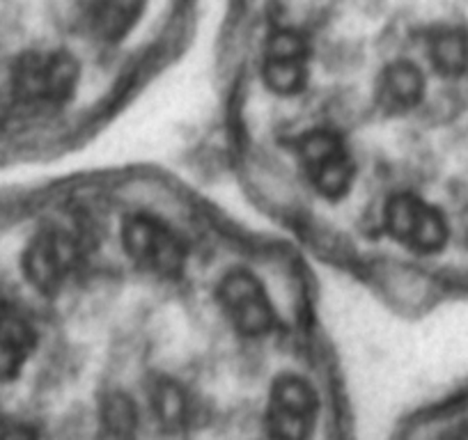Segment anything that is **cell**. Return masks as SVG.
Wrapping results in <instances>:
<instances>
[{"label": "cell", "mask_w": 468, "mask_h": 440, "mask_svg": "<svg viewBox=\"0 0 468 440\" xmlns=\"http://www.w3.org/2000/svg\"><path fill=\"white\" fill-rule=\"evenodd\" d=\"M79 65L69 53H28L12 76V89L28 106H60L74 94Z\"/></svg>", "instance_id": "1"}, {"label": "cell", "mask_w": 468, "mask_h": 440, "mask_svg": "<svg viewBox=\"0 0 468 440\" xmlns=\"http://www.w3.org/2000/svg\"><path fill=\"white\" fill-rule=\"evenodd\" d=\"M122 246L138 268L159 278H177L186 253L170 227L150 215H132L122 227Z\"/></svg>", "instance_id": "2"}, {"label": "cell", "mask_w": 468, "mask_h": 440, "mask_svg": "<svg viewBox=\"0 0 468 440\" xmlns=\"http://www.w3.org/2000/svg\"><path fill=\"white\" fill-rule=\"evenodd\" d=\"M319 413L313 385L294 374L276 379L269 393L267 431L271 440H308Z\"/></svg>", "instance_id": "3"}, {"label": "cell", "mask_w": 468, "mask_h": 440, "mask_svg": "<svg viewBox=\"0 0 468 440\" xmlns=\"http://www.w3.org/2000/svg\"><path fill=\"white\" fill-rule=\"evenodd\" d=\"M299 159L305 177L319 195L340 200L349 193L354 182V161L337 133L319 129L303 136L299 142Z\"/></svg>", "instance_id": "4"}, {"label": "cell", "mask_w": 468, "mask_h": 440, "mask_svg": "<svg viewBox=\"0 0 468 440\" xmlns=\"http://www.w3.org/2000/svg\"><path fill=\"white\" fill-rule=\"evenodd\" d=\"M386 230L398 244L422 255L439 253L448 241L443 214L416 195H398L388 202Z\"/></svg>", "instance_id": "5"}, {"label": "cell", "mask_w": 468, "mask_h": 440, "mask_svg": "<svg viewBox=\"0 0 468 440\" xmlns=\"http://www.w3.org/2000/svg\"><path fill=\"white\" fill-rule=\"evenodd\" d=\"M220 308L241 335L260 338L276 323V312L262 282L249 271H232L216 289Z\"/></svg>", "instance_id": "6"}, {"label": "cell", "mask_w": 468, "mask_h": 440, "mask_svg": "<svg viewBox=\"0 0 468 440\" xmlns=\"http://www.w3.org/2000/svg\"><path fill=\"white\" fill-rule=\"evenodd\" d=\"M79 264V246L67 232L42 230L24 253V273L30 285L51 296L67 282Z\"/></svg>", "instance_id": "7"}, {"label": "cell", "mask_w": 468, "mask_h": 440, "mask_svg": "<svg viewBox=\"0 0 468 440\" xmlns=\"http://www.w3.org/2000/svg\"><path fill=\"white\" fill-rule=\"evenodd\" d=\"M262 74L271 92L282 97L299 94L308 79V48L303 37L290 30L273 35L269 39Z\"/></svg>", "instance_id": "8"}, {"label": "cell", "mask_w": 468, "mask_h": 440, "mask_svg": "<svg viewBox=\"0 0 468 440\" xmlns=\"http://www.w3.org/2000/svg\"><path fill=\"white\" fill-rule=\"evenodd\" d=\"M425 92V79L413 62H393L386 67L377 85V103L386 113H409L420 103Z\"/></svg>", "instance_id": "9"}, {"label": "cell", "mask_w": 468, "mask_h": 440, "mask_svg": "<svg viewBox=\"0 0 468 440\" xmlns=\"http://www.w3.org/2000/svg\"><path fill=\"white\" fill-rule=\"evenodd\" d=\"M35 349V328L16 309H0V381H12Z\"/></svg>", "instance_id": "10"}, {"label": "cell", "mask_w": 468, "mask_h": 440, "mask_svg": "<svg viewBox=\"0 0 468 440\" xmlns=\"http://www.w3.org/2000/svg\"><path fill=\"white\" fill-rule=\"evenodd\" d=\"M145 10V0H99L94 10V28L106 42L127 37Z\"/></svg>", "instance_id": "11"}, {"label": "cell", "mask_w": 468, "mask_h": 440, "mask_svg": "<svg viewBox=\"0 0 468 440\" xmlns=\"http://www.w3.org/2000/svg\"><path fill=\"white\" fill-rule=\"evenodd\" d=\"M430 58L443 76H462L468 69V35L459 28H441L430 39Z\"/></svg>", "instance_id": "12"}, {"label": "cell", "mask_w": 468, "mask_h": 440, "mask_svg": "<svg viewBox=\"0 0 468 440\" xmlns=\"http://www.w3.org/2000/svg\"><path fill=\"white\" fill-rule=\"evenodd\" d=\"M152 403L156 408V415L164 424L177 426L186 422L188 415V399L177 383H159L154 388Z\"/></svg>", "instance_id": "13"}, {"label": "cell", "mask_w": 468, "mask_h": 440, "mask_svg": "<svg viewBox=\"0 0 468 440\" xmlns=\"http://www.w3.org/2000/svg\"><path fill=\"white\" fill-rule=\"evenodd\" d=\"M106 424L115 438H129L136 426L133 406L127 397H112L106 406Z\"/></svg>", "instance_id": "14"}, {"label": "cell", "mask_w": 468, "mask_h": 440, "mask_svg": "<svg viewBox=\"0 0 468 440\" xmlns=\"http://www.w3.org/2000/svg\"><path fill=\"white\" fill-rule=\"evenodd\" d=\"M0 440H37L33 431L24 424H7L0 431Z\"/></svg>", "instance_id": "15"}, {"label": "cell", "mask_w": 468, "mask_h": 440, "mask_svg": "<svg viewBox=\"0 0 468 440\" xmlns=\"http://www.w3.org/2000/svg\"><path fill=\"white\" fill-rule=\"evenodd\" d=\"M441 440H468V426H459V429L450 431V434L443 435Z\"/></svg>", "instance_id": "16"}]
</instances>
